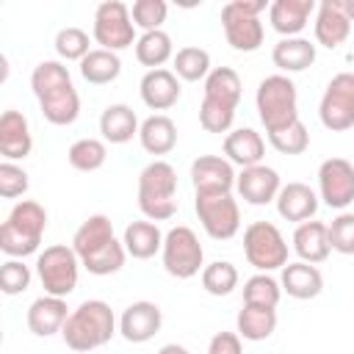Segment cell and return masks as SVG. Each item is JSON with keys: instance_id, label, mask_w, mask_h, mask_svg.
<instances>
[{"instance_id": "6da1fadb", "label": "cell", "mask_w": 354, "mask_h": 354, "mask_svg": "<svg viewBox=\"0 0 354 354\" xmlns=\"http://www.w3.org/2000/svg\"><path fill=\"white\" fill-rule=\"evenodd\" d=\"M72 249L80 257V266L94 277H111L122 271L127 260L124 243L113 232V221L105 213L88 216L72 235Z\"/></svg>"}, {"instance_id": "7a4b0ae2", "label": "cell", "mask_w": 354, "mask_h": 354, "mask_svg": "<svg viewBox=\"0 0 354 354\" xmlns=\"http://www.w3.org/2000/svg\"><path fill=\"white\" fill-rule=\"evenodd\" d=\"M116 332H119V321L111 304L102 299H86L69 313L61 337L72 351H94L111 343Z\"/></svg>"}, {"instance_id": "3957f363", "label": "cell", "mask_w": 354, "mask_h": 354, "mask_svg": "<svg viewBox=\"0 0 354 354\" xmlns=\"http://www.w3.org/2000/svg\"><path fill=\"white\" fill-rule=\"evenodd\" d=\"M47 230V210L36 199H22L11 207L6 221L0 224V252L17 260L39 252L41 235Z\"/></svg>"}, {"instance_id": "277c9868", "label": "cell", "mask_w": 354, "mask_h": 354, "mask_svg": "<svg viewBox=\"0 0 354 354\" xmlns=\"http://www.w3.org/2000/svg\"><path fill=\"white\" fill-rule=\"evenodd\" d=\"M138 210L149 221H166L177 213V169L155 158L138 174Z\"/></svg>"}, {"instance_id": "5b68a950", "label": "cell", "mask_w": 354, "mask_h": 354, "mask_svg": "<svg viewBox=\"0 0 354 354\" xmlns=\"http://www.w3.org/2000/svg\"><path fill=\"white\" fill-rule=\"evenodd\" d=\"M257 116L266 127V133H277L299 119V91L290 75H268L257 83L254 91Z\"/></svg>"}, {"instance_id": "8992f818", "label": "cell", "mask_w": 354, "mask_h": 354, "mask_svg": "<svg viewBox=\"0 0 354 354\" xmlns=\"http://www.w3.org/2000/svg\"><path fill=\"white\" fill-rule=\"evenodd\" d=\"M268 8L266 0H232L221 6V28L227 36V44L238 53H254L260 50L266 39V28L260 22V14Z\"/></svg>"}, {"instance_id": "52a82bcc", "label": "cell", "mask_w": 354, "mask_h": 354, "mask_svg": "<svg viewBox=\"0 0 354 354\" xmlns=\"http://www.w3.org/2000/svg\"><path fill=\"white\" fill-rule=\"evenodd\" d=\"M36 277L47 296L66 299L77 288L80 257L66 243L44 246V252H39V257H36Z\"/></svg>"}, {"instance_id": "ba28073f", "label": "cell", "mask_w": 354, "mask_h": 354, "mask_svg": "<svg viewBox=\"0 0 354 354\" xmlns=\"http://www.w3.org/2000/svg\"><path fill=\"white\" fill-rule=\"evenodd\" d=\"M243 257L263 274L282 271L288 266V241L271 221H252L243 230Z\"/></svg>"}, {"instance_id": "9c48e42d", "label": "cell", "mask_w": 354, "mask_h": 354, "mask_svg": "<svg viewBox=\"0 0 354 354\" xmlns=\"http://www.w3.org/2000/svg\"><path fill=\"white\" fill-rule=\"evenodd\" d=\"M160 260H163V268L169 277L191 279V277L202 274V268H205V249H202V243L191 227L177 224L163 238Z\"/></svg>"}, {"instance_id": "30bf717a", "label": "cell", "mask_w": 354, "mask_h": 354, "mask_svg": "<svg viewBox=\"0 0 354 354\" xmlns=\"http://www.w3.org/2000/svg\"><path fill=\"white\" fill-rule=\"evenodd\" d=\"M91 36L102 50L119 53L133 47L136 39V25L130 17V8L122 0H105L94 8V25H91Z\"/></svg>"}, {"instance_id": "8fae6325", "label": "cell", "mask_w": 354, "mask_h": 354, "mask_svg": "<svg viewBox=\"0 0 354 354\" xmlns=\"http://www.w3.org/2000/svg\"><path fill=\"white\" fill-rule=\"evenodd\" d=\"M194 210L213 241H230L241 230V207L232 194H196Z\"/></svg>"}, {"instance_id": "7c38bea8", "label": "cell", "mask_w": 354, "mask_h": 354, "mask_svg": "<svg viewBox=\"0 0 354 354\" xmlns=\"http://www.w3.org/2000/svg\"><path fill=\"white\" fill-rule=\"evenodd\" d=\"M318 119L332 133L354 127V72H337L326 83L318 102Z\"/></svg>"}, {"instance_id": "4fadbf2b", "label": "cell", "mask_w": 354, "mask_h": 354, "mask_svg": "<svg viewBox=\"0 0 354 354\" xmlns=\"http://www.w3.org/2000/svg\"><path fill=\"white\" fill-rule=\"evenodd\" d=\"M318 199L332 210H346L354 202V163L346 158H326L318 166Z\"/></svg>"}, {"instance_id": "5bb4252c", "label": "cell", "mask_w": 354, "mask_h": 354, "mask_svg": "<svg viewBox=\"0 0 354 354\" xmlns=\"http://www.w3.org/2000/svg\"><path fill=\"white\" fill-rule=\"evenodd\" d=\"M235 166L221 155H199L191 163V183L196 194H232Z\"/></svg>"}, {"instance_id": "9a60e30c", "label": "cell", "mask_w": 354, "mask_h": 354, "mask_svg": "<svg viewBox=\"0 0 354 354\" xmlns=\"http://www.w3.org/2000/svg\"><path fill=\"white\" fill-rule=\"evenodd\" d=\"M282 188V180H279V171L266 166V163H257V166H249V169H241L238 177H235V191L243 202L260 207V205H271L277 202V194Z\"/></svg>"}, {"instance_id": "2e32d148", "label": "cell", "mask_w": 354, "mask_h": 354, "mask_svg": "<svg viewBox=\"0 0 354 354\" xmlns=\"http://www.w3.org/2000/svg\"><path fill=\"white\" fill-rule=\"evenodd\" d=\"M163 326V313L155 301H133L119 315V335L127 343H147L152 340Z\"/></svg>"}, {"instance_id": "e0dca14e", "label": "cell", "mask_w": 354, "mask_h": 354, "mask_svg": "<svg viewBox=\"0 0 354 354\" xmlns=\"http://www.w3.org/2000/svg\"><path fill=\"white\" fill-rule=\"evenodd\" d=\"M315 41L326 50H337L348 33H351V19L346 14V3L343 0H321L315 8Z\"/></svg>"}, {"instance_id": "ac0fdd59", "label": "cell", "mask_w": 354, "mask_h": 354, "mask_svg": "<svg viewBox=\"0 0 354 354\" xmlns=\"http://www.w3.org/2000/svg\"><path fill=\"white\" fill-rule=\"evenodd\" d=\"M138 94L141 102L149 111H169L177 105L183 88H180V77L171 69H147L141 83H138Z\"/></svg>"}, {"instance_id": "d6986e66", "label": "cell", "mask_w": 354, "mask_h": 354, "mask_svg": "<svg viewBox=\"0 0 354 354\" xmlns=\"http://www.w3.org/2000/svg\"><path fill=\"white\" fill-rule=\"evenodd\" d=\"M33 149L28 116L22 111H3L0 116V155L3 160H25Z\"/></svg>"}, {"instance_id": "ffe728a7", "label": "cell", "mask_w": 354, "mask_h": 354, "mask_svg": "<svg viewBox=\"0 0 354 354\" xmlns=\"http://www.w3.org/2000/svg\"><path fill=\"white\" fill-rule=\"evenodd\" d=\"M69 307H66V299H58V296H39L30 301L28 307V329L36 335V337H50V335H58L69 318Z\"/></svg>"}, {"instance_id": "44dd1931", "label": "cell", "mask_w": 354, "mask_h": 354, "mask_svg": "<svg viewBox=\"0 0 354 354\" xmlns=\"http://www.w3.org/2000/svg\"><path fill=\"white\" fill-rule=\"evenodd\" d=\"M315 8V0H274L268 6V22L282 39H293L307 28Z\"/></svg>"}, {"instance_id": "7402d4cb", "label": "cell", "mask_w": 354, "mask_h": 354, "mask_svg": "<svg viewBox=\"0 0 354 354\" xmlns=\"http://www.w3.org/2000/svg\"><path fill=\"white\" fill-rule=\"evenodd\" d=\"M224 158H227L232 166H241V169L257 166V163H263V158H266V141H263V136H260L254 127L230 130V133L224 136Z\"/></svg>"}, {"instance_id": "603a6c76", "label": "cell", "mask_w": 354, "mask_h": 354, "mask_svg": "<svg viewBox=\"0 0 354 354\" xmlns=\"http://www.w3.org/2000/svg\"><path fill=\"white\" fill-rule=\"evenodd\" d=\"M277 213L285 221H310L318 213V194L307 185V183H288L279 188L277 194Z\"/></svg>"}, {"instance_id": "cb8c5ba5", "label": "cell", "mask_w": 354, "mask_h": 354, "mask_svg": "<svg viewBox=\"0 0 354 354\" xmlns=\"http://www.w3.org/2000/svg\"><path fill=\"white\" fill-rule=\"evenodd\" d=\"M279 285H282V293H288L290 299L307 301V299L321 296V290H324V274L318 271V266L296 260V263H288L282 268Z\"/></svg>"}, {"instance_id": "d4e9b609", "label": "cell", "mask_w": 354, "mask_h": 354, "mask_svg": "<svg viewBox=\"0 0 354 354\" xmlns=\"http://www.w3.org/2000/svg\"><path fill=\"white\" fill-rule=\"evenodd\" d=\"M293 252L299 254L301 263H313V266L324 263L329 257V252H332L326 224L315 221V218L296 224V230H293Z\"/></svg>"}, {"instance_id": "484cf974", "label": "cell", "mask_w": 354, "mask_h": 354, "mask_svg": "<svg viewBox=\"0 0 354 354\" xmlns=\"http://www.w3.org/2000/svg\"><path fill=\"white\" fill-rule=\"evenodd\" d=\"M271 61L279 69V75H296L315 64V44L304 36L279 39L271 50Z\"/></svg>"}, {"instance_id": "4316f807", "label": "cell", "mask_w": 354, "mask_h": 354, "mask_svg": "<svg viewBox=\"0 0 354 354\" xmlns=\"http://www.w3.org/2000/svg\"><path fill=\"white\" fill-rule=\"evenodd\" d=\"M138 116L130 105L124 102H113L100 113V133L105 144H127L138 136Z\"/></svg>"}, {"instance_id": "83f0119b", "label": "cell", "mask_w": 354, "mask_h": 354, "mask_svg": "<svg viewBox=\"0 0 354 354\" xmlns=\"http://www.w3.org/2000/svg\"><path fill=\"white\" fill-rule=\"evenodd\" d=\"M163 232L155 221L149 218H141V221H130L124 227V235H122V243L127 249V257L133 260H149L155 257L160 249H163Z\"/></svg>"}, {"instance_id": "f1b7e54d", "label": "cell", "mask_w": 354, "mask_h": 354, "mask_svg": "<svg viewBox=\"0 0 354 354\" xmlns=\"http://www.w3.org/2000/svg\"><path fill=\"white\" fill-rule=\"evenodd\" d=\"M39 108L50 124L66 127L80 116V94H77L75 83H69V86H61V88L39 97Z\"/></svg>"}, {"instance_id": "f546056e", "label": "cell", "mask_w": 354, "mask_h": 354, "mask_svg": "<svg viewBox=\"0 0 354 354\" xmlns=\"http://www.w3.org/2000/svg\"><path fill=\"white\" fill-rule=\"evenodd\" d=\"M138 141L149 155H169L177 147V124L166 113H152L141 122Z\"/></svg>"}, {"instance_id": "4dcf8cb0", "label": "cell", "mask_w": 354, "mask_h": 354, "mask_svg": "<svg viewBox=\"0 0 354 354\" xmlns=\"http://www.w3.org/2000/svg\"><path fill=\"white\" fill-rule=\"evenodd\" d=\"M277 329V310L274 307H254V304H243L238 318H235V332L241 335V340L249 343H260L268 340Z\"/></svg>"}, {"instance_id": "1f68e13d", "label": "cell", "mask_w": 354, "mask_h": 354, "mask_svg": "<svg viewBox=\"0 0 354 354\" xmlns=\"http://www.w3.org/2000/svg\"><path fill=\"white\" fill-rule=\"evenodd\" d=\"M80 75L91 86H108L122 75V58L119 53L94 47L83 61H80Z\"/></svg>"}, {"instance_id": "d6a6232c", "label": "cell", "mask_w": 354, "mask_h": 354, "mask_svg": "<svg viewBox=\"0 0 354 354\" xmlns=\"http://www.w3.org/2000/svg\"><path fill=\"white\" fill-rule=\"evenodd\" d=\"M241 88H243L241 75L232 66H213L210 75L205 77V100H213L230 108H238Z\"/></svg>"}, {"instance_id": "836d02e7", "label": "cell", "mask_w": 354, "mask_h": 354, "mask_svg": "<svg viewBox=\"0 0 354 354\" xmlns=\"http://www.w3.org/2000/svg\"><path fill=\"white\" fill-rule=\"evenodd\" d=\"M136 58L138 64L149 66V69H163V64L169 58H174V44L171 36L160 28V30H147L138 36L136 41Z\"/></svg>"}, {"instance_id": "e575fe53", "label": "cell", "mask_w": 354, "mask_h": 354, "mask_svg": "<svg viewBox=\"0 0 354 354\" xmlns=\"http://www.w3.org/2000/svg\"><path fill=\"white\" fill-rule=\"evenodd\" d=\"M171 72L180 77V80H188V83H205V77L210 75V53L205 50V47H194V44H188V47H180L177 53H174V58H171Z\"/></svg>"}, {"instance_id": "d590c367", "label": "cell", "mask_w": 354, "mask_h": 354, "mask_svg": "<svg viewBox=\"0 0 354 354\" xmlns=\"http://www.w3.org/2000/svg\"><path fill=\"white\" fill-rule=\"evenodd\" d=\"M66 160L75 171H97L108 160V147L102 138H77L69 144Z\"/></svg>"}, {"instance_id": "8d00e7d4", "label": "cell", "mask_w": 354, "mask_h": 354, "mask_svg": "<svg viewBox=\"0 0 354 354\" xmlns=\"http://www.w3.org/2000/svg\"><path fill=\"white\" fill-rule=\"evenodd\" d=\"M69 83H72V75L64 66V61H39L30 72V88H33L36 100L61 88V86H69Z\"/></svg>"}, {"instance_id": "74e56055", "label": "cell", "mask_w": 354, "mask_h": 354, "mask_svg": "<svg viewBox=\"0 0 354 354\" xmlns=\"http://www.w3.org/2000/svg\"><path fill=\"white\" fill-rule=\"evenodd\" d=\"M282 299V285L279 279H274L271 274L257 271L254 277H249L243 282V304H254V307H274Z\"/></svg>"}, {"instance_id": "f35d334b", "label": "cell", "mask_w": 354, "mask_h": 354, "mask_svg": "<svg viewBox=\"0 0 354 354\" xmlns=\"http://www.w3.org/2000/svg\"><path fill=\"white\" fill-rule=\"evenodd\" d=\"M238 268L230 260H213L210 266L202 268V288L210 296H230L238 288Z\"/></svg>"}, {"instance_id": "ab89813d", "label": "cell", "mask_w": 354, "mask_h": 354, "mask_svg": "<svg viewBox=\"0 0 354 354\" xmlns=\"http://www.w3.org/2000/svg\"><path fill=\"white\" fill-rule=\"evenodd\" d=\"M53 47H55V53H58V58H61V61H77V64H80V61L94 50V47H91L88 33H86L83 28H75V25L61 28V30L55 33Z\"/></svg>"}, {"instance_id": "60d3db41", "label": "cell", "mask_w": 354, "mask_h": 354, "mask_svg": "<svg viewBox=\"0 0 354 354\" xmlns=\"http://www.w3.org/2000/svg\"><path fill=\"white\" fill-rule=\"evenodd\" d=\"M268 144H271L279 155H301V152H307V147H310V133H307L304 122L296 119L293 124H288V127H282V130H277V133H268Z\"/></svg>"}, {"instance_id": "b9f144b4", "label": "cell", "mask_w": 354, "mask_h": 354, "mask_svg": "<svg viewBox=\"0 0 354 354\" xmlns=\"http://www.w3.org/2000/svg\"><path fill=\"white\" fill-rule=\"evenodd\" d=\"M232 122H235V108L202 97V105H199V124H202L205 133H230V130H232Z\"/></svg>"}, {"instance_id": "7bdbcfd3", "label": "cell", "mask_w": 354, "mask_h": 354, "mask_svg": "<svg viewBox=\"0 0 354 354\" xmlns=\"http://www.w3.org/2000/svg\"><path fill=\"white\" fill-rule=\"evenodd\" d=\"M30 279H33V271H30V266H25V260L8 257L3 263V268H0V290L6 296L25 293L30 288Z\"/></svg>"}, {"instance_id": "ee69618b", "label": "cell", "mask_w": 354, "mask_h": 354, "mask_svg": "<svg viewBox=\"0 0 354 354\" xmlns=\"http://www.w3.org/2000/svg\"><path fill=\"white\" fill-rule=\"evenodd\" d=\"M166 14H169V6L163 0H136L130 6L133 25L141 28L144 33L147 30H160V25L166 22Z\"/></svg>"}, {"instance_id": "f6af8a7d", "label": "cell", "mask_w": 354, "mask_h": 354, "mask_svg": "<svg viewBox=\"0 0 354 354\" xmlns=\"http://www.w3.org/2000/svg\"><path fill=\"white\" fill-rule=\"evenodd\" d=\"M326 230H329V246H332V252H337V254H354V213H348V210L337 213L326 224Z\"/></svg>"}, {"instance_id": "bcb514c9", "label": "cell", "mask_w": 354, "mask_h": 354, "mask_svg": "<svg viewBox=\"0 0 354 354\" xmlns=\"http://www.w3.org/2000/svg\"><path fill=\"white\" fill-rule=\"evenodd\" d=\"M30 180H28V171L22 166H17L14 160H3L0 163V196L3 199H17L28 191Z\"/></svg>"}, {"instance_id": "7dc6e473", "label": "cell", "mask_w": 354, "mask_h": 354, "mask_svg": "<svg viewBox=\"0 0 354 354\" xmlns=\"http://www.w3.org/2000/svg\"><path fill=\"white\" fill-rule=\"evenodd\" d=\"M207 354H243V340L238 332H216L207 343Z\"/></svg>"}, {"instance_id": "c3c4849f", "label": "cell", "mask_w": 354, "mask_h": 354, "mask_svg": "<svg viewBox=\"0 0 354 354\" xmlns=\"http://www.w3.org/2000/svg\"><path fill=\"white\" fill-rule=\"evenodd\" d=\"M158 354H188V348L180 346V343H166V346H160Z\"/></svg>"}, {"instance_id": "681fc988", "label": "cell", "mask_w": 354, "mask_h": 354, "mask_svg": "<svg viewBox=\"0 0 354 354\" xmlns=\"http://www.w3.org/2000/svg\"><path fill=\"white\" fill-rule=\"evenodd\" d=\"M346 3V14H348V19L354 22V0H343Z\"/></svg>"}]
</instances>
